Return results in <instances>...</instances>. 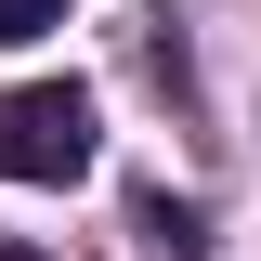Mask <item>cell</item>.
<instances>
[{
	"mask_svg": "<svg viewBox=\"0 0 261 261\" xmlns=\"http://www.w3.org/2000/svg\"><path fill=\"white\" fill-rule=\"evenodd\" d=\"M0 261H39V248H27V235H0Z\"/></svg>",
	"mask_w": 261,
	"mask_h": 261,
	"instance_id": "277c9868",
	"label": "cell"
},
{
	"mask_svg": "<svg viewBox=\"0 0 261 261\" xmlns=\"http://www.w3.org/2000/svg\"><path fill=\"white\" fill-rule=\"evenodd\" d=\"M144 235H157V248H209V222H196V209H183V196H170V183L144 196Z\"/></svg>",
	"mask_w": 261,
	"mask_h": 261,
	"instance_id": "7a4b0ae2",
	"label": "cell"
},
{
	"mask_svg": "<svg viewBox=\"0 0 261 261\" xmlns=\"http://www.w3.org/2000/svg\"><path fill=\"white\" fill-rule=\"evenodd\" d=\"M79 170H92V92L79 79L0 92V183H79Z\"/></svg>",
	"mask_w": 261,
	"mask_h": 261,
	"instance_id": "6da1fadb",
	"label": "cell"
},
{
	"mask_svg": "<svg viewBox=\"0 0 261 261\" xmlns=\"http://www.w3.org/2000/svg\"><path fill=\"white\" fill-rule=\"evenodd\" d=\"M53 13H65V0H0V39H39Z\"/></svg>",
	"mask_w": 261,
	"mask_h": 261,
	"instance_id": "3957f363",
	"label": "cell"
}]
</instances>
